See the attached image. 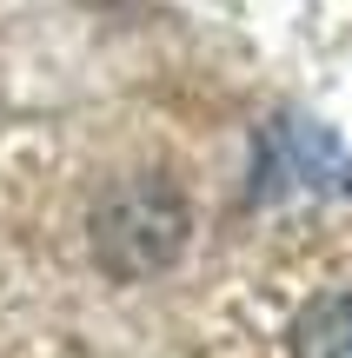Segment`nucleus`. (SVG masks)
<instances>
[{"label":"nucleus","instance_id":"1","mask_svg":"<svg viewBox=\"0 0 352 358\" xmlns=\"http://www.w3.org/2000/svg\"><path fill=\"white\" fill-rule=\"evenodd\" d=\"M180 232H186V213L167 186H127L100 213V252L113 272H153L180 252Z\"/></svg>","mask_w":352,"mask_h":358},{"label":"nucleus","instance_id":"2","mask_svg":"<svg viewBox=\"0 0 352 358\" xmlns=\"http://www.w3.org/2000/svg\"><path fill=\"white\" fill-rule=\"evenodd\" d=\"M293 358H352V299H313L293 332Z\"/></svg>","mask_w":352,"mask_h":358}]
</instances>
